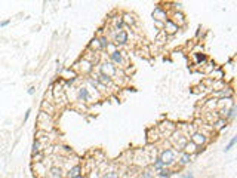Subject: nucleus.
I'll return each instance as SVG.
<instances>
[{"instance_id":"obj_1","label":"nucleus","mask_w":237,"mask_h":178,"mask_svg":"<svg viewBox=\"0 0 237 178\" xmlns=\"http://www.w3.org/2000/svg\"><path fill=\"white\" fill-rule=\"evenodd\" d=\"M37 125H39V129L40 131H50L52 129V117H50V113H47V111H40L39 116H37Z\"/></svg>"},{"instance_id":"obj_2","label":"nucleus","mask_w":237,"mask_h":178,"mask_svg":"<svg viewBox=\"0 0 237 178\" xmlns=\"http://www.w3.org/2000/svg\"><path fill=\"white\" fill-rule=\"evenodd\" d=\"M79 71L81 74H89V73H92V70H94V64H90L88 60H85V58H80L79 61L74 64V67H73V71Z\"/></svg>"},{"instance_id":"obj_3","label":"nucleus","mask_w":237,"mask_h":178,"mask_svg":"<svg viewBox=\"0 0 237 178\" xmlns=\"http://www.w3.org/2000/svg\"><path fill=\"white\" fill-rule=\"evenodd\" d=\"M110 60H111L110 62L113 65H119V67H126L128 65V60H125V54L122 51H119V49H116L114 52L110 54Z\"/></svg>"},{"instance_id":"obj_4","label":"nucleus","mask_w":237,"mask_h":178,"mask_svg":"<svg viewBox=\"0 0 237 178\" xmlns=\"http://www.w3.org/2000/svg\"><path fill=\"white\" fill-rule=\"evenodd\" d=\"M99 73L104 76H107L110 79H116V73H117V69L116 65H113L111 62H102L101 64V69H99Z\"/></svg>"},{"instance_id":"obj_5","label":"nucleus","mask_w":237,"mask_h":178,"mask_svg":"<svg viewBox=\"0 0 237 178\" xmlns=\"http://www.w3.org/2000/svg\"><path fill=\"white\" fill-rule=\"evenodd\" d=\"M159 158H160V160L165 163V166H170V165L175 162V151L170 150V149H166V150L162 151V154H160Z\"/></svg>"},{"instance_id":"obj_6","label":"nucleus","mask_w":237,"mask_h":178,"mask_svg":"<svg viewBox=\"0 0 237 178\" xmlns=\"http://www.w3.org/2000/svg\"><path fill=\"white\" fill-rule=\"evenodd\" d=\"M153 18H154V21L165 22V21L168 20V11L163 6H156L154 11H153Z\"/></svg>"},{"instance_id":"obj_7","label":"nucleus","mask_w":237,"mask_h":178,"mask_svg":"<svg viewBox=\"0 0 237 178\" xmlns=\"http://www.w3.org/2000/svg\"><path fill=\"white\" fill-rule=\"evenodd\" d=\"M178 30H179V27H178V25H176V24L170 20V18H168V20L163 22V31H165L166 34L172 36V34H175Z\"/></svg>"},{"instance_id":"obj_8","label":"nucleus","mask_w":237,"mask_h":178,"mask_svg":"<svg viewBox=\"0 0 237 178\" xmlns=\"http://www.w3.org/2000/svg\"><path fill=\"white\" fill-rule=\"evenodd\" d=\"M77 98L79 101H83V103H90L92 101V95L89 92V89L86 86H80L77 89Z\"/></svg>"},{"instance_id":"obj_9","label":"nucleus","mask_w":237,"mask_h":178,"mask_svg":"<svg viewBox=\"0 0 237 178\" xmlns=\"http://www.w3.org/2000/svg\"><path fill=\"white\" fill-rule=\"evenodd\" d=\"M128 40H129V36L125 30L114 33V45H117V46H119V45H126Z\"/></svg>"},{"instance_id":"obj_10","label":"nucleus","mask_w":237,"mask_h":178,"mask_svg":"<svg viewBox=\"0 0 237 178\" xmlns=\"http://www.w3.org/2000/svg\"><path fill=\"white\" fill-rule=\"evenodd\" d=\"M170 20L173 21L178 27H182V25H185V24H187L185 15H184L182 12H179V11H175V12L172 14V18H170Z\"/></svg>"},{"instance_id":"obj_11","label":"nucleus","mask_w":237,"mask_h":178,"mask_svg":"<svg viewBox=\"0 0 237 178\" xmlns=\"http://www.w3.org/2000/svg\"><path fill=\"white\" fill-rule=\"evenodd\" d=\"M191 141L196 144L197 147H199V145H204V144L208 143V137H206L204 134H200V132H194V134L191 135Z\"/></svg>"},{"instance_id":"obj_12","label":"nucleus","mask_w":237,"mask_h":178,"mask_svg":"<svg viewBox=\"0 0 237 178\" xmlns=\"http://www.w3.org/2000/svg\"><path fill=\"white\" fill-rule=\"evenodd\" d=\"M81 175V166L80 165H74L73 168H70V171L67 174V178H76Z\"/></svg>"},{"instance_id":"obj_13","label":"nucleus","mask_w":237,"mask_h":178,"mask_svg":"<svg viewBox=\"0 0 237 178\" xmlns=\"http://www.w3.org/2000/svg\"><path fill=\"white\" fill-rule=\"evenodd\" d=\"M193 56H194V60H196V62L199 65H203V64L208 62V56H206V54H203V52H194Z\"/></svg>"},{"instance_id":"obj_14","label":"nucleus","mask_w":237,"mask_h":178,"mask_svg":"<svg viewBox=\"0 0 237 178\" xmlns=\"http://www.w3.org/2000/svg\"><path fill=\"white\" fill-rule=\"evenodd\" d=\"M236 113H237V107H236V104L233 103L231 104V107H230V110H225V120H233L234 117H236Z\"/></svg>"},{"instance_id":"obj_15","label":"nucleus","mask_w":237,"mask_h":178,"mask_svg":"<svg viewBox=\"0 0 237 178\" xmlns=\"http://www.w3.org/2000/svg\"><path fill=\"white\" fill-rule=\"evenodd\" d=\"M184 153H188V154H191V153H197V145L193 143V141L185 143V145H184Z\"/></svg>"},{"instance_id":"obj_16","label":"nucleus","mask_w":237,"mask_h":178,"mask_svg":"<svg viewBox=\"0 0 237 178\" xmlns=\"http://www.w3.org/2000/svg\"><path fill=\"white\" fill-rule=\"evenodd\" d=\"M212 126H213L217 131H222V129H225V126H227V120H225L224 117H219Z\"/></svg>"},{"instance_id":"obj_17","label":"nucleus","mask_w":237,"mask_h":178,"mask_svg":"<svg viewBox=\"0 0 237 178\" xmlns=\"http://www.w3.org/2000/svg\"><path fill=\"white\" fill-rule=\"evenodd\" d=\"M172 174H175V172L172 171L170 168H168V166H165L163 169H160V171L157 172V175H159L160 178H169Z\"/></svg>"},{"instance_id":"obj_18","label":"nucleus","mask_w":237,"mask_h":178,"mask_svg":"<svg viewBox=\"0 0 237 178\" xmlns=\"http://www.w3.org/2000/svg\"><path fill=\"white\" fill-rule=\"evenodd\" d=\"M179 165H182V166H185V165H190L191 163V154H188V153H182L181 156H179Z\"/></svg>"},{"instance_id":"obj_19","label":"nucleus","mask_w":237,"mask_h":178,"mask_svg":"<svg viewBox=\"0 0 237 178\" xmlns=\"http://www.w3.org/2000/svg\"><path fill=\"white\" fill-rule=\"evenodd\" d=\"M98 40H99L101 51H107V48H108V45H110L108 37H107V36H99V37H98Z\"/></svg>"},{"instance_id":"obj_20","label":"nucleus","mask_w":237,"mask_h":178,"mask_svg":"<svg viewBox=\"0 0 237 178\" xmlns=\"http://www.w3.org/2000/svg\"><path fill=\"white\" fill-rule=\"evenodd\" d=\"M123 25H125V22H123V20H122V16H117L114 20V31L117 33V31H122L123 30Z\"/></svg>"},{"instance_id":"obj_21","label":"nucleus","mask_w":237,"mask_h":178,"mask_svg":"<svg viewBox=\"0 0 237 178\" xmlns=\"http://www.w3.org/2000/svg\"><path fill=\"white\" fill-rule=\"evenodd\" d=\"M89 49H92L94 52H96V51H101V46H99V40H98V37H94V39L90 40V43H89Z\"/></svg>"},{"instance_id":"obj_22","label":"nucleus","mask_w":237,"mask_h":178,"mask_svg":"<svg viewBox=\"0 0 237 178\" xmlns=\"http://www.w3.org/2000/svg\"><path fill=\"white\" fill-rule=\"evenodd\" d=\"M166 39H168V34H166L163 30H160V31H159V34L156 36V42L159 43V45H163V43L166 42Z\"/></svg>"},{"instance_id":"obj_23","label":"nucleus","mask_w":237,"mask_h":178,"mask_svg":"<svg viewBox=\"0 0 237 178\" xmlns=\"http://www.w3.org/2000/svg\"><path fill=\"white\" fill-rule=\"evenodd\" d=\"M163 168H165V163L160 160V158L154 159V162H153V169H154V171H160Z\"/></svg>"},{"instance_id":"obj_24","label":"nucleus","mask_w":237,"mask_h":178,"mask_svg":"<svg viewBox=\"0 0 237 178\" xmlns=\"http://www.w3.org/2000/svg\"><path fill=\"white\" fill-rule=\"evenodd\" d=\"M122 20H123V22H126L129 25H134L135 24V18H134V15H130V14H125Z\"/></svg>"},{"instance_id":"obj_25","label":"nucleus","mask_w":237,"mask_h":178,"mask_svg":"<svg viewBox=\"0 0 237 178\" xmlns=\"http://www.w3.org/2000/svg\"><path fill=\"white\" fill-rule=\"evenodd\" d=\"M40 151H42L40 140H34V141H33V154H36V153H40Z\"/></svg>"},{"instance_id":"obj_26","label":"nucleus","mask_w":237,"mask_h":178,"mask_svg":"<svg viewBox=\"0 0 237 178\" xmlns=\"http://www.w3.org/2000/svg\"><path fill=\"white\" fill-rule=\"evenodd\" d=\"M236 143H237V137H233V138H231V140H230V141H228V144L225 145V149H224V151H225V153H227V151H230L231 149H233V147L236 145Z\"/></svg>"},{"instance_id":"obj_27","label":"nucleus","mask_w":237,"mask_h":178,"mask_svg":"<svg viewBox=\"0 0 237 178\" xmlns=\"http://www.w3.org/2000/svg\"><path fill=\"white\" fill-rule=\"evenodd\" d=\"M153 175H154V172L151 171V169H145L144 174H142V178H151Z\"/></svg>"},{"instance_id":"obj_28","label":"nucleus","mask_w":237,"mask_h":178,"mask_svg":"<svg viewBox=\"0 0 237 178\" xmlns=\"http://www.w3.org/2000/svg\"><path fill=\"white\" fill-rule=\"evenodd\" d=\"M104 178H120V177H119V172H108V174H105Z\"/></svg>"},{"instance_id":"obj_29","label":"nucleus","mask_w":237,"mask_h":178,"mask_svg":"<svg viewBox=\"0 0 237 178\" xmlns=\"http://www.w3.org/2000/svg\"><path fill=\"white\" fill-rule=\"evenodd\" d=\"M179 178H194V175H193L191 172H185L182 175H179Z\"/></svg>"},{"instance_id":"obj_30","label":"nucleus","mask_w":237,"mask_h":178,"mask_svg":"<svg viewBox=\"0 0 237 178\" xmlns=\"http://www.w3.org/2000/svg\"><path fill=\"white\" fill-rule=\"evenodd\" d=\"M30 114H31V109H28L27 111H25V114H24V123L28 120V117H30Z\"/></svg>"},{"instance_id":"obj_31","label":"nucleus","mask_w":237,"mask_h":178,"mask_svg":"<svg viewBox=\"0 0 237 178\" xmlns=\"http://www.w3.org/2000/svg\"><path fill=\"white\" fill-rule=\"evenodd\" d=\"M9 24H11V20H5V21H2V22H0V27H7V25H9Z\"/></svg>"},{"instance_id":"obj_32","label":"nucleus","mask_w":237,"mask_h":178,"mask_svg":"<svg viewBox=\"0 0 237 178\" xmlns=\"http://www.w3.org/2000/svg\"><path fill=\"white\" fill-rule=\"evenodd\" d=\"M36 94V86H30L28 88V95H34Z\"/></svg>"},{"instance_id":"obj_33","label":"nucleus","mask_w":237,"mask_h":178,"mask_svg":"<svg viewBox=\"0 0 237 178\" xmlns=\"http://www.w3.org/2000/svg\"><path fill=\"white\" fill-rule=\"evenodd\" d=\"M173 6H175V9L176 11H179V12H181V9H182V3H173Z\"/></svg>"},{"instance_id":"obj_34","label":"nucleus","mask_w":237,"mask_h":178,"mask_svg":"<svg viewBox=\"0 0 237 178\" xmlns=\"http://www.w3.org/2000/svg\"><path fill=\"white\" fill-rule=\"evenodd\" d=\"M154 24H156L157 27H160L163 30V22H160V21H154Z\"/></svg>"},{"instance_id":"obj_35","label":"nucleus","mask_w":237,"mask_h":178,"mask_svg":"<svg viewBox=\"0 0 237 178\" xmlns=\"http://www.w3.org/2000/svg\"><path fill=\"white\" fill-rule=\"evenodd\" d=\"M200 33H202V27H199V28H197V31H196V37H199V36H200Z\"/></svg>"},{"instance_id":"obj_36","label":"nucleus","mask_w":237,"mask_h":178,"mask_svg":"<svg viewBox=\"0 0 237 178\" xmlns=\"http://www.w3.org/2000/svg\"><path fill=\"white\" fill-rule=\"evenodd\" d=\"M76 178H83V177H81V175H80V177H76Z\"/></svg>"}]
</instances>
